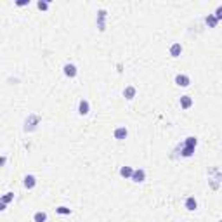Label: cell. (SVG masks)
Instances as JSON below:
<instances>
[{"label": "cell", "mask_w": 222, "mask_h": 222, "mask_svg": "<svg viewBox=\"0 0 222 222\" xmlns=\"http://www.w3.org/2000/svg\"><path fill=\"white\" fill-rule=\"evenodd\" d=\"M37 123H38V116H37V115H31V116L26 120V127H24V129H26V130H33L35 127H37Z\"/></svg>", "instance_id": "obj_1"}, {"label": "cell", "mask_w": 222, "mask_h": 222, "mask_svg": "<svg viewBox=\"0 0 222 222\" xmlns=\"http://www.w3.org/2000/svg\"><path fill=\"white\" fill-rule=\"evenodd\" d=\"M144 177H146L144 170H134V172H132V180H134V182H142Z\"/></svg>", "instance_id": "obj_2"}, {"label": "cell", "mask_w": 222, "mask_h": 222, "mask_svg": "<svg viewBox=\"0 0 222 222\" xmlns=\"http://www.w3.org/2000/svg\"><path fill=\"white\" fill-rule=\"evenodd\" d=\"M175 83L180 85V87H187L189 85V78H187L186 75H177L175 76Z\"/></svg>", "instance_id": "obj_3"}, {"label": "cell", "mask_w": 222, "mask_h": 222, "mask_svg": "<svg viewBox=\"0 0 222 222\" xmlns=\"http://www.w3.org/2000/svg\"><path fill=\"white\" fill-rule=\"evenodd\" d=\"M35 184H37V180H35V177H33V175H26V177H24V186H26L28 189L35 187Z\"/></svg>", "instance_id": "obj_4"}, {"label": "cell", "mask_w": 222, "mask_h": 222, "mask_svg": "<svg viewBox=\"0 0 222 222\" xmlns=\"http://www.w3.org/2000/svg\"><path fill=\"white\" fill-rule=\"evenodd\" d=\"M64 73H66V76H71V78H73V76L76 75V68L73 64H66L64 66Z\"/></svg>", "instance_id": "obj_5"}, {"label": "cell", "mask_w": 222, "mask_h": 222, "mask_svg": "<svg viewBox=\"0 0 222 222\" xmlns=\"http://www.w3.org/2000/svg\"><path fill=\"white\" fill-rule=\"evenodd\" d=\"M180 52H182V47H180V43H173L172 49H170V54H172L173 57H177V56H180Z\"/></svg>", "instance_id": "obj_6"}, {"label": "cell", "mask_w": 222, "mask_h": 222, "mask_svg": "<svg viewBox=\"0 0 222 222\" xmlns=\"http://www.w3.org/2000/svg\"><path fill=\"white\" fill-rule=\"evenodd\" d=\"M115 137H116V139H125V137H127V129H125V127L116 129L115 130Z\"/></svg>", "instance_id": "obj_7"}, {"label": "cell", "mask_w": 222, "mask_h": 222, "mask_svg": "<svg viewBox=\"0 0 222 222\" xmlns=\"http://www.w3.org/2000/svg\"><path fill=\"white\" fill-rule=\"evenodd\" d=\"M78 111H80V115H87L89 113V103H87V101H80Z\"/></svg>", "instance_id": "obj_8"}, {"label": "cell", "mask_w": 222, "mask_h": 222, "mask_svg": "<svg viewBox=\"0 0 222 222\" xmlns=\"http://www.w3.org/2000/svg\"><path fill=\"white\" fill-rule=\"evenodd\" d=\"M196 206H198V203H196L195 198H187V200H186V208H187V210H195Z\"/></svg>", "instance_id": "obj_9"}, {"label": "cell", "mask_w": 222, "mask_h": 222, "mask_svg": "<svg viewBox=\"0 0 222 222\" xmlns=\"http://www.w3.org/2000/svg\"><path fill=\"white\" fill-rule=\"evenodd\" d=\"M191 104H193V101H191L189 96H184V97H180V106H182V108H189Z\"/></svg>", "instance_id": "obj_10"}, {"label": "cell", "mask_w": 222, "mask_h": 222, "mask_svg": "<svg viewBox=\"0 0 222 222\" xmlns=\"http://www.w3.org/2000/svg\"><path fill=\"white\" fill-rule=\"evenodd\" d=\"M123 94H125V97L127 99H132L134 96H136V89H134V87H127Z\"/></svg>", "instance_id": "obj_11"}, {"label": "cell", "mask_w": 222, "mask_h": 222, "mask_svg": "<svg viewBox=\"0 0 222 222\" xmlns=\"http://www.w3.org/2000/svg\"><path fill=\"white\" fill-rule=\"evenodd\" d=\"M33 219H35V222H45V220H47V215H45L43 212H37Z\"/></svg>", "instance_id": "obj_12"}, {"label": "cell", "mask_w": 222, "mask_h": 222, "mask_svg": "<svg viewBox=\"0 0 222 222\" xmlns=\"http://www.w3.org/2000/svg\"><path fill=\"white\" fill-rule=\"evenodd\" d=\"M132 172H134V170H132L130 167H123L122 170H120V173H122V177H132Z\"/></svg>", "instance_id": "obj_13"}, {"label": "cell", "mask_w": 222, "mask_h": 222, "mask_svg": "<svg viewBox=\"0 0 222 222\" xmlns=\"http://www.w3.org/2000/svg\"><path fill=\"white\" fill-rule=\"evenodd\" d=\"M104 16H106V12H104V11L99 12V19H97V23H99V30H104Z\"/></svg>", "instance_id": "obj_14"}, {"label": "cell", "mask_w": 222, "mask_h": 222, "mask_svg": "<svg viewBox=\"0 0 222 222\" xmlns=\"http://www.w3.org/2000/svg\"><path fill=\"white\" fill-rule=\"evenodd\" d=\"M12 200H14V195H12V193H7V195L2 198V203H11Z\"/></svg>", "instance_id": "obj_15"}, {"label": "cell", "mask_w": 222, "mask_h": 222, "mask_svg": "<svg viewBox=\"0 0 222 222\" xmlns=\"http://www.w3.org/2000/svg\"><path fill=\"white\" fill-rule=\"evenodd\" d=\"M193 151H195V147H193V146H186L184 151H182V155H184V156H191V155H193Z\"/></svg>", "instance_id": "obj_16"}, {"label": "cell", "mask_w": 222, "mask_h": 222, "mask_svg": "<svg viewBox=\"0 0 222 222\" xmlns=\"http://www.w3.org/2000/svg\"><path fill=\"white\" fill-rule=\"evenodd\" d=\"M70 208H66V206H59L57 208V213H61V215H70Z\"/></svg>", "instance_id": "obj_17"}, {"label": "cell", "mask_w": 222, "mask_h": 222, "mask_svg": "<svg viewBox=\"0 0 222 222\" xmlns=\"http://www.w3.org/2000/svg\"><path fill=\"white\" fill-rule=\"evenodd\" d=\"M186 146H196V139L195 137H187V141H186Z\"/></svg>", "instance_id": "obj_18"}, {"label": "cell", "mask_w": 222, "mask_h": 222, "mask_svg": "<svg viewBox=\"0 0 222 222\" xmlns=\"http://www.w3.org/2000/svg\"><path fill=\"white\" fill-rule=\"evenodd\" d=\"M206 23H208L210 26H215V24H217V19L213 16H208V17H206Z\"/></svg>", "instance_id": "obj_19"}, {"label": "cell", "mask_w": 222, "mask_h": 222, "mask_svg": "<svg viewBox=\"0 0 222 222\" xmlns=\"http://www.w3.org/2000/svg\"><path fill=\"white\" fill-rule=\"evenodd\" d=\"M47 7H49V4H47V2H38V9H42V11H45Z\"/></svg>", "instance_id": "obj_20"}, {"label": "cell", "mask_w": 222, "mask_h": 222, "mask_svg": "<svg viewBox=\"0 0 222 222\" xmlns=\"http://www.w3.org/2000/svg\"><path fill=\"white\" fill-rule=\"evenodd\" d=\"M4 163H5V156H0V167H2Z\"/></svg>", "instance_id": "obj_21"}, {"label": "cell", "mask_w": 222, "mask_h": 222, "mask_svg": "<svg viewBox=\"0 0 222 222\" xmlns=\"http://www.w3.org/2000/svg\"><path fill=\"white\" fill-rule=\"evenodd\" d=\"M4 208H5V203H2V201H0V212L4 210Z\"/></svg>", "instance_id": "obj_22"}]
</instances>
